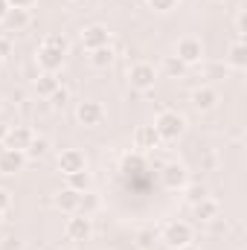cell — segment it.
<instances>
[{
    "label": "cell",
    "instance_id": "603a6c76",
    "mask_svg": "<svg viewBox=\"0 0 247 250\" xmlns=\"http://www.w3.org/2000/svg\"><path fill=\"white\" fill-rule=\"evenodd\" d=\"M44 47H53V50H59V53H70V41L59 35V32H50V35H44V41H41Z\"/></svg>",
    "mask_w": 247,
    "mask_h": 250
},
{
    "label": "cell",
    "instance_id": "277c9868",
    "mask_svg": "<svg viewBox=\"0 0 247 250\" xmlns=\"http://www.w3.org/2000/svg\"><path fill=\"white\" fill-rule=\"evenodd\" d=\"M64 236L70 242H87L93 236V218L87 212H73L64 224Z\"/></svg>",
    "mask_w": 247,
    "mask_h": 250
},
{
    "label": "cell",
    "instance_id": "74e56055",
    "mask_svg": "<svg viewBox=\"0 0 247 250\" xmlns=\"http://www.w3.org/2000/svg\"><path fill=\"white\" fill-rule=\"evenodd\" d=\"M0 70H3V56H0Z\"/></svg>",
    "mask_w": 247,
    "mask_h": 250
},
{
    "label": "cell",
    "instance_id": "60d3db41",
    "mask_svg": "<svg viewBox=\"0 0 247 250\" xmlns=\"http://www.w3.org/2000/svg\"><path fill=\"white\" fill-rule=\"evenodd\" d=\"M0 111H3V99H0Z\"/></svg>",
    "mask_w": 247,
    "mask_h": 250
},
{
    "label": "cell",
    "instance_id": "7a4b0ae2",
    "mask_svg": "<svg viewBox=\"0 0 247 250\" xmlns=\"http://www.w3.org/2000/svg\"><path fill=\"white\" fill-rule=\"evenodd\" d=\"M128 84H131L134 90H140V93L154 90V84H157V70H154V64L134 62L128 67Z\"/></svg>",
    "mask_w": 247,
    "mask_h": 250
},
{
    "label": "cell",
    "instance_id": "484cf974",
    "mask_svg": "<svg viewBox=\"0 0 247 250\" xmlns=\"http://www.w3.org/2000/svg\"><path fill=\"white\" fill-rule=\"evenodd\" d=\"M145 3H148V9H154L157 15H169V12L178 9L181 0H145Z\"/></svg>",
    "mask_w": 247,
    "mask_h": 250
},
{
    "label": "cell",
    "instance_id": "52a82bcc",
    "mask_svg": "<svg viewBox=\"0 0 247 250\" xmlns=\"http://www.w3.org/2000/svg\"><path fill=\"white\" fill-rule=\"evenodd\" d=\"M160 184L169 189V192H181L189 184V172H186L184 163H166L160 169Z\"/></svg>",
    "mask_w": 247,
    "mask_h": 250
},
{
    "label": "cell",
    "instance_id": "8d00e7d4",
    "mask_svg": "<svg viewBox=\"0 0 247 250\" xmlns=\"http://www.w3.org/2000/svg\"><path fill=\"white\" fill-rule=\"evenodd\" d=\"M59 250H76V248H59Z\"/></svg>",
    "mask_w": 247,
    "mask_h": 250
},
{
    "label": "cell",
    "instance_id": "83f0119b",
    "mask_svg": "<svg viewBox=\"0 0 247 250\" xmlns=\"http://www.w3.org/2000/svg\"><path fill=\"white\" fill-rule=\"evenodd\" d=\"M99 207V198L93 195V192H82V201H79V212H87L90 215V209H96Z\"/></svg>",
    "mask_w": 247,
    "mask_h": 250
},
{
    "label": "cell",
    "instance_id": "3957f363",
    "mask_svg": "<svg viewBox=\"0 0 247 250\" xmlns=\"http://www.w3.org/2000/svg\"><path fill=\"white\" fill-rule=\"evenodd\" d=\"M175 59L186 67H195V64L204 62V41L198 38V35H184V38H178V44H175Z\"/></svg>",
    "mask_w": 247,
    "mask_h": 250
},
{
    "label": "cell",
    "instance_id": "cb8c5ba5",
    "mask_svg": "<svg viewBox=\"0 0 247 250\" xmlns=\"http://www.w3.org/2000/svg\"><path fill=\"white\" fill-rule=\"evenodd\" d=\"M47 102H50V108H53V111H62L64 105L70 102V90H67V87L62 84L59 90H53V93L47 96Z\"/></svg>",
    "mask_w": 247,
    "mask_h": 250
},
{
    "label": "cell",
    "instance_id": "5b68a950",
    "mask_svg": "<svg viewBox=\"0 0 247 250\" xmlns=\"http://www.w3.org/2000/svg\"><path fill=\"white\" fill-rule=\"evenodd\" d=\"M102 120H105V108H102L99 99H82L76 105V123L79 125L96 128V125H102Z\"/></svg>",
    "mask_w": 247,
    "mask_h": 250
},
{
    "label": "cell",
    "instance_id": "e0dca14e",
    "mask_svg": "<svg viewBox=\"0 0 247 250\" xmlns=\"http://www.w3.org/2000/svg\"><path fill=\"white\" fill-rule=\"evenodd\" d=\"M79 201H82V192H76V189L64 187L59 195H56V207L67 212V215H73V212H79Z\"/></svg>",
    "mask_w": 247,
    "mask_h": 250
},
{
    "label": "cell",
    "instance_id": "ba28073f",
    "mask_svg": "<svg viewBox=\"0 0 247 250\" xmlns=\"http://www.w3.org/2000/svg\"><path fill=\"white\" fill-rule=\"evenodd\" d=\"M111 44V32H108V26H102V23H90V26H84L82 29V47L90 53V50H99V47H108Z\"/></svg>",
    "mask_w": 247,
    "mask_h": 250
},
{
    "label": "cell",
    "instance_id": "836d02e7",
    "mask_svg": "<svg viewBox=\"0 0 247 250\" xmlns=\"http://www.w3.org/2000/svg\"><path fill=\"white\" fill-rule=\"evenodd\" d=\"M6 53H9V41H6V38H0V56L6 59Z\"/></svg>",
    "mask_w": 247,
    "mask_h": 250
},
{
    "label": "cell",
    "instance_id": "d6986e66",
    "mask_svg": "<svg viewBox=\"0 0 247 250\" xmlns=\"http://www.w3.org/2000/svg\"><path fill=\"white\" fill-rule=\"evenodd\" d=\"M59 87H62V79H59L56 73H41V76L35 79V93L44 96V99H47L53 90H59Z\"/></svg>",
    "mask_w": 247,
    "mask_h": 250
},
{
    "label": "cell",
    "instance_id": "1f68e13d",
    "mask_svg": "<svg viewBox=\"0 0 247 250\" xmlns=\"http://www.w3.org/2000/svg\"><path fill=\"white\" fill-rule=\"evenodd\" d=\"M9 6L12 9H29V6H35V0H9Z\"/></svg>",
    "mask_w": 247,
    "mask_h": 250
},
{
    "label": "cell",
    "instance_id": "8fae6325",
    "mask_svg": "<svg viewBox=\"0 0 247 250\" xmlns=\"http://www.w3.org/2000/svg\"><path fill=\"white\" fill-rule=\"evenodd\" d=\"M87 169V157L82 148H62L59 154V172L62 175H73V172H82Z\"/></svg>",
    "mask_w": 247,
    "mask_h": 250
},
{
    "label": "cell",
    "instance_id": "7c38bea8",
    "mask_svg": "<svg viewBox=\"0 0 247 250\" xmlns=\"http://www.w3.org/2000/svg\"><path fill=\"white\" fill-rule=\"evenodd\" d=\"M160 146H163V140L154 131V125H137L134 128V148L137 151H154Z\"/></svg>",
    "mask_w": 247,
    "mask_h": 250
},
{
    "label": "cell",
    "instance_id": "d590c367",
    "mask_svg": "<svg viewBox=\"0 0 247 250\" xmlns=\"http://www.w3.org/2000/svg\"><path fill=\"white\" fill-rule=\"evenodd\" d=\"M172 250H195L192 245H184V248H172Z\"/></svg>",
    "mask_w": 247,
    "mask_h": 250
},
{
    "label": "cell",
    "instance_id": "ab89813d",
    "mask_svg": "<svg viewBox=\"0 0 247 250\" xmlns=\"http://www.w3.org/2000/svg\"><path fill=\"white\" fill-rule=\"evenodd\" d=\"M212 3H224V0H212Z\"/></svg>",
    "mask_w": 247,
    "mask_h": 250
},
{
    "label": "cell",
    "instance_id": "44dd1931",
    "mask_svg": "<svg viewBox=\"0 0 247 250\" xmlns=\"http://www.w3.org/2000/svg\"><path fill=\"white\" fill-rule=\"evenodd\" d=\"M47 151H50V140L47 137H41V134H35L32 137V143H29V148L23 151L26 157H32V160H41V157H47Z\"/></svg>",
    "mask_w": 247,
    "mask_h": 250
},
{
    "label": "cell",
    "instance_id": "8992f818",
    "mask_svg": "<svg viewBox=\"0 0 247 250\" xmlns=\"http://www.w3.org/2000/svg\"><path fill=\"white\" fill-rule=\"evenodd\" d=\"M192 224H186V221H169L166 227H163V242L172 248H184V245H192Z\"/></svg>",
    "mask_w": 247,
    "mask_h": 250
},
{
    "label": "cell",
    "instance_id": "ac0fdd59",
    "mask_svg": "<svg viewBox=\"0 0 247 250\" xmlns=\"http://www.w3.org/2000/svg\"><path fill=\"white\" fill-rule=\"evenodd\" d=\"M227 64L233 67V70H245L247 67V47L242 38H236L230 47H227Z\"/></svg>",
    "mask_w": 247,
    "mask_h": 250
},
{
    "label": "cell",
    "instance_id": "d4e9b609",
    "mask_svg": "<svg viewBox=\"0 0 247 250\" xmlns=\"http://www.w3.org/2000/svg\"><path fill=\"white\" fill-rule=\"evenodd\" d=\"M184 189H186V201H189V204H198V201H204V198L209 195V189L204 187V184H192V187L186 184Z\"/></svg>",
    "mask_w": 247,
    "mask_h": 250
},
{
    "label": "cell",
    "instance_id": "5bb4252c",
    "mask_svg": "<svg viewBox=\"0 0 247 250\" xmlns=\"http://www.w3.org/2000/svg\"><path fill=\"white\" fill-rule=\"evenodd\" d=\"M26 154L15 151V148H0V175H18L26 166Z\"/></svg>",
    "mask_w": 247,
    "mask_h": 250
},
{
    "label": "cell",
    "instance_id": "9c48e42d",
    "mask_svg": "<svg viewBox=\"0 0 247 250\" xmlns=\"http://www.w3.org/2000/svg\"><path fill=\"white\" fill-rule=\"evenodd\" d=\"M218 102H221V96H218V90H215V87H209V84H204V87H195V90H192V108H195V111H201V114L215 111V108H218Z\"/></svg>",
    "mask_w": 247,
    "mask_h": 250
},
{
    "label": "cell",
    "instance_id": "f35d334b",
    "mask_svg": "<svg viewBox=\"0 0 247 250\" xmlns=\"http://www.w3.org/2000/svg\"><path fill=\"white\" fill-rule=\"evenodd\" d=\"M0 224H3V212H0Z\"/></svg>",
    "mask_w": 247,
    "mask_h": 250
},
{
    "label": "cell",
    "instance_id": "d6a6232c",
    "mask_svg": "<svg viewBox=\"0 0 247 250\" xmlns=\"http://www.w3.org/2000/svg\"><path fill=\"white\" fill-rule=\"evenodd\" d=\"M9 9H12V6H9V0H0V21L6 18V12H9Z\"/></svg>",
    "mask_w": 247,
    "mask_h": 250
},
{
    "label": "cell",
    "instance_id": "9a60e30c",
    "mask_svg": "<svg viewBox=\"0 0 247 250\" xmlns=\"http://www.w3.org/2000/svg\"><path fill=\"white\" fill-rule=\"evenodd\" d=\"M0 23H3V29H6V35H12V32L26 29V26L32 23V18H29V9H9Z\"/></svg>",
    "mask_w": 247,
    "mask_h": 250
},
{
    "label": "cell",
    "instance_id": "7402d4cb",
    "mask_svg": "<svg viewBox=\"0 0 247 250\" xmlns=\"http://www.w3.org/2000/svg\"><path fill=\"white\" fill-rule=\"evenodd\" d=\"M67 178V187L76 189V192H90V172L82 169V172H73V175H64Z\"/></svg>",
    "mask_w": 247,
    "mask_h": 250
},
{
    "label": "cell",
    "instance_id": "4316f807",
    "mask_svg": "<svg viewBox=\"0 0 247 250\" xmlns=\"http://www.w3.org/2000/svg\"><path fill=\"white\" fill-rule=\"evenodd\" d=\"M163 70H166L169 76H184L189 67H186V64H181L178 59H175V56H166V62H163Z\"/></svg>",
    "mask_w": 247,
    "mask_h": 250
},
{
    "label": "cell",
    "instance_id": "6da1fadb",
    "mask_svg": "<svg viewBox=\"0 0 247 250\" xmlns=\"http://www.w3.org/2000/svg\"><path fill=\"white\" fill-rule=\"evenodd\" d=\"M154 131L160 134L163 143H175L178 137H184L186 117L184 114H178V111H172V108H166V111L157 114V120H154Z\"/></svg>",
    "mask_w": 247,
    "mask_h": 250
},
{
    "label": "cell",
    "instance_id": "e575fe53",
    "mask_svg": "<svg viewBox=\"0 0 247 250\" xmlns=\"http://www.w3.org/2000/svg\"><path fill=\"white\" fill-rule=\"evenodd\" d=\"M6 131H9V125H6V123H0V143L6 140Z\"/></svg>",
    "mask_w": 247,
    "mask_h": 250
},
{
    "label": "cell",
    "instance_id": "f546056e",
    "mask_svg": "<svg viewBox=\"0 0 247 250\" xmlns=\"http://www.w3.org/2000/svg\"><path fill=\"white\" fill-rule=\"evenodd\" d=\"M245 32H247V12L245 9H239V15H236V35L245 38Z\"/></svg>",
    "mask_w": 247,
    "mask_h": 250
},
{
    "label": "cell",
    "instance_id": "ffe728a7",
    "mask_svg": "<svg viewBox=\"0 0 247 250\" xmlns=\"http://www.w3.org/2000/svg\"><path fill=\"white\" fill-rule=\"evenodd\" d=\"M90 64L96 67V70H108L111 64H114V59H117V53H114V47L108 44V47H99V50H90Z\"/></svg>",
    "mask_w": 247,
    "mask_h": 250
},
{
    "label": "cell",
    "instance_id": "2e32d148",
    "mask_svg": "<svg viewBox=\"0 0 247 250\" xmlns=\"http://www.w3.org/2000/svg\"><path fill=\"white\" fill-rule=\"evenodd\" d=\"M218 212H221V204L215 201V198H204V201H198V204H192V215L198 218V221H215L218 218Z\"/></svg>",
    "mask_w": 247,
    "mask_h": 250
},
{
    "label": "cell",
    "instance_id": "4fadbf2b",
    "mask_svg": "<svg viewBox=\"0 0 247 250\" xmlns=\"http://www.w3.org/2000/svg\"><path fill=\"white\" fill-rule=\"evenodd\" d=\"M64 59H67V53H59V50H53V47H38V56H35V62L41 67V73H59L64 67Z\"/></svg>",
    "mask_w": 247,
    "mask_h": 250
},
{
    "label": "cell",
    "instance_id": "4dcf8cb0",
    "mask_svg": "<svg viewBox=\"0 0 247 250\" xmlns=\"http://www.w3.org/2000/svg\"><path fill=\"white\" fill-rule=\"evenodd\" d=\"M9 207H12V192H9V189H3V187H0V212H6Z\"/></svg>",
    "mask_w": 247,
    "mask_h": 250
},
{
    "label": "cell",
    "instance_id": "f1b7e54d",
    "mask_svg": "<svg viewBox=\"0 0 247 250\" xmlns=\"http://www.w3.org/2000/svg\"><path fill=\"white\" fill-rule=\"evenodd\" d=\"M151 245H154V233H151V230L137 233V248H140V250H148Z\"/></svg>",
    "mask_w": 247,
    "mask_h": 250
},
{
    "label": "cell",
    "instance_id": "30bf717a",
    "mask_svg": "<svg viewBox=\"0 0 247 250\" xmlns=\"http://www.w3.org/2000/svg\"><path fill=\"white\" fill-rule=\"evenodd\" d=\"M35 131L26 128V125H9L6 131V140H3V148H15V151H26L29 143H32Z\"/></svg>",
    "mask_w": 247,
    "mask_h": 250
}]
</instances>
